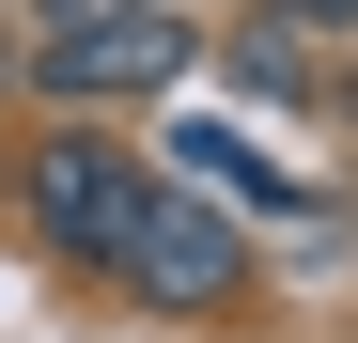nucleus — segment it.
<instances>
[{"label": "nucleus", "mask_w": 358, "mask_h": 343, "mask_svg": "<svg viewBox=\"0 0 358 343\" xmlns=\"http://www.w3.org/2000/svg\"><path fill=\"white\" fill-rule=\"evenodd\" d=\"M171 63H187V16H171V0H63L47 47H31L47 94H156Z\"/></svg>", "instance_id": "1"}, {"label": "nucleus", "mask_w": 358, "mask_h": 343, "mask_svg": "<svg viewBox=\"0 0 358 343\" xmlns=\"http://www.w3.org/2000/svg\"><path fill=\"white\" fill-rule=\"evenodd\" d=\"M109 265H125V281H141L156 312H218L250 250H234V218H203V203H171V188H141V218H125V250H109Z\"/></svg>", "instance_id": "2"}, {"label": "nucleus", "mask_w": 358, "mask_h": 343, "mask_svg": "<svg viewBox=\"0 0 358 343\" xmlns=\"http://www.w3.org/2000/svg\"><path fill=\"white\" fill-rule=\"evenodd\" d=\"M31 218H47V234H63V250H125V218H141V172L125 156H94V141H47L31 156Z\"/></svg>", "instance_id": "3"}, {"label": "nucleus", "mask_w": 358, "mask_h": 343, "mask_svg": "<svg viewBox=\"0 0 358 343\" xmlns=\"http://www.w3.org/2000/svg\"><path fill=\"white\" fill-rule=\"evenodd\" d=\"M187 172H218V188H250V203H296L280 172H265V156H234V141H187Z\"/></svg>", "instance_id": "4"}, {"label": "nucleus", "mask_w": 358, "mask_h": 343, "mask_svg": "<svg viewBox=\"0 0 358 343\" xmlns=\"http://www.w3.org/2000/svg\"><path fill=\"white\" fill-rule=\"evenodd\" d=\"M296 16H312V31H358V0H296Z\"/></svg>", "instance_id": "5"}]
</instances>
